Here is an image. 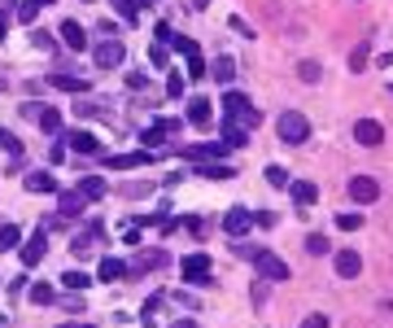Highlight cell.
<instances>
[{
  "label": "cell",
  "instance_id": "cell-26",
  "mask_svg": "<svg viewBox=\"0 0 393 328\" xmlns=\"http://www.w3.org/2000/svg\"><path fill=\"white\" fill-rule=\"evenodd\" d=\"M9 250H22V228L18 224L0 228V254H9Z\"/></svg>",
  "mask_w": 393,
  "mask_h": 328
},
{
  "label": "cell",
  "instance_id": "cell-20",
  "mask_svg": "<svg viewBox=\"0 0 393 328\" xmlns=\"http://www.w3.org/2000/svg\"><path fill=\"white\" fill-rule=\"evenodd\" d=\"M79 193H83V202H101V197H105V180H101V175H83Z\"/></svg>",
  "mask_w": 393,
  "mask_h": 328
},
{
  "label": "cell",
  "instance_id": "cell-41",
  "mask_svg": "<svg viewBox=\"0 0 393 328\" xmlns=\"http://www.w3.org/2000/svg\"><path fill=\"white\" fill-rule=\"evenodd\" d=\"M149 189H153L149 180H140V184H123V197H145Z\"/></svg>",
  "mask_w": 393,
  "mask_h": 328
},
{
  "label": "cell",
  "instance_id": "cell-9",
  "mask_svg": "<svg viewBox=\"0 0 393 328\" xmlns=\"http://www.w3.org/2000/svg\"><path fill=\"white\" fill-rule=\"evenodd\" d=\"M44 254H49V228L40 224V232H35L31 241H22V263H27V267H35V263L44 259Z\"/></svg>",
  "mask_w": 393,
  "mask_h": 328
},
{
  "label": "cell",
  "instance_id": "cell-32",
  "mask_svg": "<svg viewBox=\"0 0 393 328\" xmlns=\"http://www.w3.org/2000/svg\"><path fill=\"white\" fill-rule=\"evenodd\" d=\"M267 184H271V189H289V171L271 162V167H267Z\"/></svg>",
  "mask_w": 393,
  "mask_h": 328
},
{
  "label": "cell",
  "instance_id": "cell-56",
  "mask_svg": "<svg viewBox=\"0 0 393 328\" xmlns=\"http://www.w3.org/2000/svg\"><path fill=\"white\" fill-rule=\"evenodd\" d=\"M389 97H393V84H389Z\"/></svg>",
  "mask_w": 393,
  "mask_h": 328
},
{
  "label": "cell",
  "instance_id": "cell-13",
  "mask_svg": "<svg viewBox=\"0 0 393 328\" xmlns=\"http://www.w3.org/2000/svg\"><path fill=\"white\" fill-rule=\"evenodd\" d=\"M166 263V250H140V259L136 263H127V272H158V267Z\"/></svg>",
  "mask_w": 393,
  "mask_h": 328
},
{
  "label": "cell",
  "instance_id": "cell-57",
  "mask_svg": "<svg viewBox=\"0 0 393 328\" xmlns=\"http://www.w3.org/2000/svg\"><path fill=\"white\" fill-rule=\"evenodd\" d=\"M197 5H206V0H197Z\"/></svg>",
  "mask_w": 393,
  "mask_h": 328
},
{
  "label": "cell",
  "instance_id": "cell-49",
  "mask_svg": "<svg viewBox=\"0 0 393 328\" xmlns=\"http://www.w3.org/2000/svg\"><path fill=\"white\" fill-rule=\"evenodd\" d=\"M35 35V49H53V35L49 31H31Z\"/></svg>",
  "mask_w": 393,
  "mask_h": 328
},
{
  "label": "cell",
  "instance_id": "cell-39",
  "mask_svg": "<svg viewBox=\"0 0 393 328\" xmlns=\"http://www.w3.org/2000/svg\"><path fill=\"white\" fill-rule=\"evenodd\" d=\"M31 302H40V307H49V302H53V289H49V285H31Z\"/></svg>",
  "mask_w": 393,
  "mask_h": 328
},
{
  "label": "cell",
  "instance_id": "cell-23",
  "mask_svg": "<svg viewBox=\"0 0 393 328\" xmlns=\"http://www.w3.org/2000/svg\"><path fill=\"white\" fill-rule=\"evenodd\" d=\"M123 276H127V263L123 259H114V254H110V259H101L97 280H123Z\"/></svg>",
  "mask_w": 393,
  "mask_h": 328
},
{
  "label": "cell",
  "instance_id": "cell-29",
  "mask_svg": "<svg viewBox=\"0 0 393 328\" xmlns=\"http://www.w3.org/2000/svg\"><path fill=\"white\" fill-rule=\"evenodd\" d=\"M140 5H149V0H114V9H118L127 22H140Z\"/></svg>",
  "mask_w": 393,
  "mask_h": 328
},
{
  "label": "cell",
  "instance_id": "cell-2",
  "mask_svg": "<svg viewBox=\"0 0 393 328\" xmlns=\"http://www.w3.org/2000/svg\"><path fill=\"white\" fill-rule=\"evenodd\" d=\"M280 140L284 145H306L311 140V119L306 114H297V110H289V114H280Z\"/></svg>",
  "mask_w": 393,
  "mask_h": 328
},
{
  "label": "cell",
  "instance_id": "cell-50",
  "mask_svg": "<svg viewBox=\"0 0 393 328\" xmlns=\"http://www.w3.org/2000/svg\"><path fill=\"white\" fill-rule=\"evenodd\" d=\"M22 289H27V276H14V280H9V298H18Z\"/></svg>",
  "mask_w": 393,
  "mask_h": 328
},
{
  "label": "cell",
  "instance_id": "cell-21",
  "mask_svg": "<svg viewBox=\"0 0 393 328\" xmlns=\"http://www.w3.org/2000/svg\"><path fill=\"white\" fill-rule=\"evenodd\" d=\"M83 206H88V202H83V193H79V189H70V193H62V202H57V210H62L66 219H75V215H83Z\"/></svg>",
  "mask_w": 393,
  "mask_h": 328
},
{
  "label": "cell",
  "instance_id": "cell-35",
  "mask_svg": "<svg viewBox=\"0 0 393 328\" xmlns=\"http://www.w3.org/2000/svg\"><path fill=\"white\" fill-rule=\"evenodd\" d=\"M158 311H162V298H149V302H145V311H140V320L153 328V324H158Z\"/></svg>",
  "mask_w": 393,
  "mask_h": 328
},
{
  "label": "cell",
  "instance_id": "cell-28",
  "mask_svg": "<svg viewBox=\"0 0 393 328\" xmlns=\"http://www.w3.org/2000/svg\"><path fill=\"white\" fill-rule=\"evenodd\" d=\"M35 123H40L49 136H62V114H57L53 105H49V110H40V119H35Z\"/></svg>",
  "mask_w": 393,
  "mask_h": 328
},
{
  "label": "cell",
  "instance_id": "cell-43",
  "mask_svg": "<svg viewBox=\"0 0 393 328\" xmlns=\"http://www.w3.org/2000/svg\"><path fill=\"white\" fill-rule=\"evenodd\" d=\"M153 40H158V44H171V40H175V31L166 27V22H158V27H153Z\"/></svg>",
  "mask_w": 393,
  "mask_h": 328
},
{
  "label": "cell",
  "instance_id": "cell-12",
  "mask_svg": "<svg viewBox=\"0 0 393 328\" xmlns=\"http://www.w3.org/2000/svg\"><path fill=\"white\" fill-rule=\"evenodd\" d=\"M184 280H193V285H210V259H206V254H188V259H184Z\"/></svg>",
  "mask_w": 393,
  "mask_h": 328
},
{
  "label": "cell",
  "instance_id": "cell-54",
  "mask_svg": "<svg viewBox=\"0 0 393 328\" xmlns=\"http://www.w3.org/2000/svg\"><path fill=\"white\" fill-rule=\"evenodd\" d=\"M57 328H92V324H79V320H70V324H57Z\"/></svg>",
  "mask_w": 393,
  "mask_h": 328
},
{
  "label": "cell",
  "instance_id": "cell-17",
  "mask_svg": "<svg viewBox=\"0 0 393 328\" xmlns=\"http://www.w3.org/2000/svg\"><path fill=\"white\" fill-rule=\"evenodd\" d=\"M289 193H293V202H297V206H315V202H319V189H315L311 180H293V184H289Z\"/></svg>",
  "mask_w": 393,
  "mask_h": 328
},
{
  "label": "cell",
  "instance_id": "cell-48",
  "mask_svg": "<svg viewBox=\"0 0 393 328\" xmlns=\"http://www.w3.org/2000/svg\"><path fill=\"white\" fill-rule=\"evenodd\" d=\"M302 328H328V315H306Z\"/></svg>",
  "mask_w": 393,
  "mask_h": 328
},
{
  "label": "cell",
  "instance_id": "cell-52",
  "mask_svg": "<svg viewBox=\"0 0 393 328\" xmlns=\"http://www.w3.org/2000/svg\"><path fill=\"white\" fill-rule=\"evenodd\" d=\"M171 328H197V320H175Z\"/></svg>",
  "mask_w": 393,
  "mask_h": 328
},
{
  "label": "cell",
  "instance_id": "cell-38",
  "mask_svg": "<svg viewBox=\"0 0 393 328\" xmlns=\"http://www.w3.org/2000/svg\"><path fill=\"white\" fill-rule=\"evenodd\" d=\"M367 57H372V53H367V40H363L359 49L350 53V70H363V66H367Z\"/></svg>",
  "mask_w": 393,
  "mask_h": 328
},
{
  "label": "cell",
  "instance_id": "cell-37",
  "mask_svg": "<svg viewBox=\"0 0 393 328\" xmlns=\"http://www.w3.org/2000/svg\"><path fill=\"white\" fill-rule=\"evenodd\" d=\"M62 280H66L70 289H88V285H92V276H88V272H66Z\"/></svg>",
  "mask_w": 393,
  "mask_h": 328
},
{
  "label": "cell",
  "instance_id": "cell-33",
  "mask_svg": "<svg viewBox=\"0 0 393 328\" xmlns=\"http://www.w3.org/2000/svg\"><path fill=\"white\" fill-rule=\"evenodd\" d=\"M337 228H341V232H359V228H363V215H359V210H350V215H337Z\"/></svg>",
  "mask_w": 393,
  "mask_h": 328
},
{
  "label": "cell",
  "instance_id": "cell-36",
  "mask_svg": "<svg viewBox=\"0 0 393 328\" xmlns=\"http://www.w3.org/2000/svg\"><path fill=\"white\" fill-rule=\"evenodd\" d=\"M171 44H175V49H180L184 57H197V53H201V49H197V40H188V35H175Z\"/></svg>",
  "mask_w": 393,
  "mask_h": 328
},
{
  "label": "cell",
  "instance_id": "cell-47",
  "mask_svg": "<svg viewBox=\"0 0 393 328\" xmlns=\"http://www.w3.org/2000/svg\"><path fill=\"white\" fill-rule=\"evenodd\" d=\"M149 62H153V66H166V44H153V49H149Z\"/></svg>",
  "mask_w": 393,
  "mask_h": 328
},
{
  "label": "cell",
  "instance_id": "cell-51",
  "mask_svg": "<svg viewBox=\"0 0 393 328\" xmlns=\"http://www.w3.org/2000/svg\"><path fill=\"white\" fill-rule=\"evenodd\" d=\"M40 110H44L40 101H27V105H22V114H27V119H40Z\"/></svg>",
  "mask_w": 393,
  "mask_h": 328
},
{
  "label": "cell",
  "instance_id": "cell-46",
  "mask_svg": "<svg viewBox=\"0 0 393 328\" xmlns=\"http://www.w3.org/2000/svg\"><path fill=\"white\" fill-rule=\"evenodd\" d=\"M0 145H5V149H9V154H14V158H22V145H18V140L9 136V132H0Z\"/></svg>",
  "mask_w": 393,
  "mask_h": 328
},
{
  "label": "cell",
  "instance_id": "cell-31",
  "mask_svg": "<svg viewBox=\"0 0 393 328\" xmlns=\"http://www.w3.org/2000/svg\"><path fill=\"white\" fill-rule=\"evenodd\" d=\"M166 97H171V101L184 97V75H180V70H171V75H166Z\"/></svg>",
  "mask_w": 393,
  "mask_h": 328
},
{
  "label": "cell",
  "instance_id": "cell-16",
  "mask_svg": "<svg viewBox=\"0 0 393 328\" xmlns=\"http://www.w3.org/2000/svg\"><path fill=\"white\" fill-rule=\"evenodd\" d=\"M22 184H27V193H57V175H49V171H31Z\"/></svg>",
  "mask_w": 393,
  "mask_h": 328
},
{
  "label": "cell",
  "instance_id": "cell-30",
  "mask_svg": "<svg viewBox=\"0 0 393 328\" xmlns=\"http://www.w3.org/2000/svg\"><path fill=\"white\" fill-rule=\"evenodd\" d=\"M297 79H302V84H319V79H324V66H319V62H302V66H297Z\"/></svg>",
  "mask_w": 393,
  "mask_h": 328
},
{
  "label": "cell",
  "instance_id": "cell-1",
  "mask_svg": "<svg viewBox=\"0 0 393 328\" xmlns=\"http://www.w3.org/2000/svg\"><path fill=\"white\" fill-rule=\"evenodd\" d=\"M223 119L249 132V127H258V123H262V110H254V105H249L245 92H223Z\"/></svg>",
  "mask_w": 393,
  "mask_h": 328
},
{
  "label": "cell",
  "instance_id": "cell-8",
  "mask_svg": "<svg viewBox=\"0 0 393 328\" xmlns=\"http://www.w3.org/2000/svg\"><path fill=\"white\" fill-rule=\"evenodd\" d=\"M354 140H359L363 149H376V145H385V127L376 119H359L354 123Z\"/></svg>",
  "mask_w": 393,
  "mask_h": 328
},
{
  "label": "cell",
  "instance_id": "cell-15",
  "mask_svg": "<svg viewBox=\"0 0 393 328\" xmlns=\"http://www.w3.org/2000/svg\"><path fill=\"white\" fill-rule=\"evenodd\" d=\"M62 44H66V49H75V53H83V49H88V35H83V27H79L75 18H70V22H62Z\"/></svg>",
  "mask_w": 393,
  "mask_h": 328
},
{
  "label": "cell",
  "instance_id": "cell-27",
  "mask_svg": "<svg viewBox=\"0 0 393 328\" xmlns=\"http://www.w3.org/2000/svg\"><path fill=\"white\" fill-rule=\"evenodd\" d=\"M49 84H53L57 92H88V84H83V79H79V75H53V79H49Z\"/></svg>",
  "mask_w": 393,
  "mask_h": 328
},
{
  "label": "cell",
  "instance_id": "cell-53",
  "mask_svg": "<svg viewBox=\"0 0 393 328\" xmlns=\"http://www.w3.org/2000/svg\"><path fill=\"white\" fill-rule=\"evenodd\" d=\"M5 35H9V18L0 14V40H5Z\"/></svg>",
  "mask_w": 393,
  "mask_h": 328
},
{
  "label": "cell",
  "instance_id": "cell-40",
  "mask_svg": "<svg viewBox=\"0 0 393 328\" xmlns=\"http://www.w3.org/2000/svg\"><path fill=\"white\" fill-rule=\"evenodd\" d=\"M228 27H232L236 35H245V40H254V27H249L245 18H228Z\"/></svg>",
  "mask_w": 393,
  "mask_h": 328
},
{
  "label": "cell",
  "instance_id": "cell-10",
  "mask_svg": "<svg viewBox=\"0 0 393 328\" xmlns=\"http://www.w3.org/2000/svg\"><path fill=\"white\" fill-rule=\"evenodd\" d=\"M62 140H66L70 149H75V154H88V158L101 154V140L92 136V132H83V127H79V132H62Z\"/></svg>",
  "mask_w": 393,
  "mask_h": 328
},
{
  "label": "cell",
  "instance_id": "cell-18",
  "mask_svg": "<svg viewBox=\"0 0 393 328\" xmlns=\"http://www.w3.org/2000/svg\"><path fill=\"white\" fill-rule=\"evenodd\" d=\"M193 167H197L201 180H232V175H236L228 162H193Z\"/></svg>",
  "mask_w": 393,
  "mask_h": 328
},
{
  "label": "cell",
  "instance_id": "cell-19",
  "mask_svg": "<svg viewBox=\"0 0 393 328\" xmlns=\"http://www.w3.org/2000/svg\"><path fill=\"white\" fill-rule=\"evenodd\" d=\"M188 123H193V127H210V101L206 97L188 101Z\"/></svg>",
  "mask_w": 393,
  "mask_h": 328
},
{
  "label": "cell",
  "instance_id": "cell-22",
  "mask_svg": "<svg viewBox=\"0 0 393 328\" xmlns=\"http://www.w3.org/2000/svg\"><path fill=\"white\" fill-rule=\"evenodd\" d=\"M210 75L219 79V84H232V79H236V62L228 53H219V57H214V66H210Z\"/></svg>",
  "mask_w": 393,
  "mask_h": 328
},
{
  "label": "cell",
  "instance_id": "cell-42",
  "mask_svg": "<svg viewBox=\"0 0 393 328\" xmlns=\"http://www.w3.org/2000/svg\"><path fill=\"white\" fill-rule=\"evenodd\" d=\"M206 75V62H201V53L197 57H188V79H201Z\"/></svg>",
  "mask_w": 393,
  "mask_h": 328
},
{
  "label": "cell",
  "instance_id": "cell-55",
  "mask_svg": "<svg viewBox=\"0 0 393 328\" xmlns=\"http://www.w3.org/2000/svg\"><path fill=\"white\" fill-rule=\"evenodd\" d=\"M31 5H35V9H44V5H53V0H31Z\"/></svg>",
  "mask_w": 393,
  "mask_h": 328
},
{
  "label": "cell",
  "instance_id": "cell-11",
  "mask_svg": "<svg viewBox=\"0 0 393 328\" xmlns=\"http://www.w3.org/2000/svg\"><path fill=\"white\" fill-rule=\"evenodd\" d=\"M350 197L359 206H367V202H376V197H380V184L372 180V175H354V180H350Z\"/></svg>",
  "mask_w": 393,
  "mask_h": 328
},
{
  "label": "cell",
  "instance_id": "cell-6",
  "mask_svg": "<svg viewBox=\"0 0 393 328\" xmlns=\"http://www.w3.org/2000/svg\"><path fill=\"white\" fill-rule=\"evenodd\" d=\"M123 62H127L123 40H105V44H97V66H101V70H118Z\"/></svg>",
  "mask_w": 393,
  "mask_h": 328
},
{
  "label": "cell",
  "instance_id": "cell-14",
  "mask_svg": "<svg viewBox=\"0 0 393 328\" xmlns=\"http://www.w3.org/2000/svg\"><path fill=\"white\" fill-rule=\"evenodd\" d=\"M145 162H153L149 149H140V154H114V158H105V167H114V171H131V167H145Z\"/></svg>",
  "mask_w": 393,
  "mask_h": 328
},
{
  "label": "cell",
  "instance_id": "cell-3",
  "mask_svg": "<svg viewBox=\"0 0 393 328\" xmlns=\"http://www.w3.org/2000/svg\"><path fill=\"white\" fill-rule=\"evenodd\" d=\"M249 259H254V267H258V276H262V280H276V285H280V280H289V263L276 259L271 250H254Z\"/></svg>",
  "mask_w": 393,
  "mask_h": 328
},
{
  "label": "cell",
  "instance_id": "cell-24",
  "mask_svg": "<svg viewBox=\"0 0 393 328\" xmlns=\"http://www.w3.org/2000/svg\"><path fill=\"white\" fill-rule=\"evenodd\" d=\"M223 145H228V149H245V145H249V132L223 119Z\"/></svg>",
  "mask_w": 393,
  "mask_h": 328
},
{
  "label": "cell",
  "instance_id": "cell-5",
  "mask_svg": "<svg viewBox=\"0 0 393 328\" xmlns=\"http://www.w3.org/2000/svg\"><path fill=\"white\" fill-rule=\"evenodd\" d=\"M249 228H254V210H245V206H232L228 215H223V232H228V237H245Z\"/></svg>",
  "mask_w": 393,
  "mask_h": 328
},
{
  "label": "cell",
  "instance_id": "cell-34",
  "mask_svg": "<svg viewBox=\"0 0 393 328\" xmlns=\"http://www.w3.org/2000/svg\"><path fill=\"white\" fill-rule=\"evenodd\" d=\"M306 254L324 259V254H328V237H319V232H315V237H306Z\"/></svg>",
  "mask_w": 393,
  "mask_h": 328
},
{
  "label": "cell",
  "instance_id": "cell-45",
  "mask_svg": "<svg viewBox=\"0 0 393 328\" xmlns=\"http://www.w3.org/2000/svg\"><path fill=\"white\" fill-rule=\"evenodd\" d=\"M75 114H79V119H97V114H105V110H101V105H83V101H79Z\"/></svg>",
  "mask_w": 393,
  "mask_h": 328
},
{
  "label": "cell",
  "instance_id": "cell-4",
  "mask_svg": "<svg viewBox=\"0 0 393 328\" xmlns=\"http://www.w3.org/2000/svg\"><path fill=\"white\" fill-rule=\"evenodd\" d=\"M180 132V119H158L153 127H145V132H140V140H145V149H153V154H158V145L166 136H175Z\"/></svg>",
  "mask_w": 393,
  "mask_h": 328
},
{
  "label": "cell",
  "instance_id": "cell-25",
  "mask_svg": "<svg viewBox=\"0 0 393 328\" xmlns=\"http://www.w3.org/2000/svg\"><path fill=\"white\" fill-rule=\"evenodd\" d=\"M97 237H101V224H92L88 232H79V237H75V241H70V250H75V254H79V259H83V254H88V250H92V241H97Z\"/></svg>",
  "mask_w": 393,
  "mask_h": 328
},
{
  "label": "cell",
  "instance_id": "cell-7",
  "mask_svg": "<svg viewBox=\"0 0 393 328\" xmlns=\"http://www.w3.org/2000/svg\"><path fill=\"white\" fill-rule=\"evenodd\" d=\"M332 267H337L341 280H354L363 272V254L359 250H337V254H332Z\"/></svg>",
  "mask_w": 393,
  "mask_h": 328
},
{
  "label": "cell",
  "instance_id": "cell-44",
  "mask_svg": "<svg viewBox=\"0 0 393 328\" xmlns=\"http://www.w3.org/2000/svg\"><path fill=\"white\" fill-rule=\"evenodd\" d=\"M35 14H40V9H35L31 0H22V5H18V22H35Z\"/></svg>",
  "mask_w": 393,
  "mask_h": 328
}]
</instances>
